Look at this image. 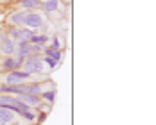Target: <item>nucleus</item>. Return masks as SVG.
<instances>
[{"label":"nucleus","instance_id":"nucleus-1","mask_svg":"<svg viewBox=\"0 0 156 125\" xmlns=\"http://www.w3.org/2000/svg\"><path fill=\"white\" fill-rule=\"evenodd\" d=\"M23 27L31 29V31H41L47 27V22H45V15L40 13V11H23Z\"/></svg>","mask_w":156,"mask_h":125},{"label":"nucleus","instance_id":"nucleus-2","mask_svg":"<svg viewBox=\"0 0 156 125\" xmlns=\"http://www.w3.org/2000/svg\"><path fill=\"white\" fill-rule=\"evenodd\" d=\"M22 70H23V72H27V73H31L32 77H38V75H45V72H47V66L43 64L41 56H32V57L23 59Z\"/></svg>","mask_w":156,"mask_h":125},{"label":"nucleus","instance_id":"nucleus-3","mask_svg":"<svg viewBox=\"0 0 156 125\" xmlns=\"http://www.w3.org/2000/svg\"><path fill=\"white\" fill-rule=\"evenodd\" d=\"M34 79L31 73L23 72V70H15L4 75V84L7 86H20V84H27V82H34Z\"/></svg>","mask_w":156,"mask_h":125},{"label":"nucleus","instance_id":"nucleus-4","mask_svg":"<svg viewBox=\"0 0 156 125\" xmlns=\"http://www.w3.org/2000/svg\"><path fill=\"white\" fill-rule=\"evenodd\" d=\"M0 54L4 57L16 56V41L7 34V31H0Z\"/></svg>","mask_w":156,"mask_h":125},{"label":"nucleus","instance_id":"nucleus-5","mask_svg":"<svg viewBox=\"0 0 156 125\" xmlns=\"http://www.w3.org/2000/svg\"><path fill=\"white\" fill-rule=\"evenodd\" d=\"M7 34L15 39V41H27L29 43V39H31L34 34H38L36 31H31V29H27V27H9V29H5Z\"/></svg>","mask_w":156,"mask_h":125},{"label":"nucleus","instance_id":"nucleus-6","mask_svg":"<svg viewBox=\"0 0 156 125\" xmlns=\"http://www.w3.org/2000/svg\"><path fill=\"white\" fill-rule=\"evenodd\" d=\"M22 64H23V59L18 57V56H11V57H4L0 61V70L9 73V72H15V70H22Z\"/></svg>","mask_w":156,"mask_h":125},{"label":"nucleus","instance_id":"nucleus-7","mask_svg":"<svg viewBox=\"0 0 156 125\" xmlns=\"http://www.w3.org/2000/svg\"><path fill=\"white\" fill-rule=\"evenodd\" d=\"M40 9L43 15H52L56 11L61 9V0H45V2H40Z\"/></svg>","mask_w":156,"mask_h":125},{"label":"nucleus","instance_id":"nucleus-8","mask_svg":"<svg viewBox=\"0 0 156 125\" xmlns=\"http://www.w3.org/2000/svg\"><path fill=\"white\" fill-rule=\"evenodd\" d=\"M23 11H20V9H16L13 11L11 15L7 16V23L11 25V27H23Z\"/></svg>","mask_w":156,"mask_h":125},{"label":"nucleus","instance_id":"nucleus-9","mask_svg":"<svg viewBox=\"0 0 156 125\" xmlns=\"http://www.w3.org/2000/svg\"><path fill=\"white\" fill-rule=\"evenodd\" d=\"M16 118H18V114H16L15 111L5 109V107H0V120H2L4 123L13 125V123L16 122Z\"/></svg>","mask_w":156,"mask_h":125},{"label":"nucleus","instance_id":"nucleus-10","mask_svg":"<svg viewBox=\"0 0 156 125\" xmlns=\"http://www.w3.org/2000/svg\"><path fill=\"white\" fill-rule=\"evenodd\" d=\"M18 116H20V120H25V122H29V123L38 125L40 113H38V109H27V111H23V113H20Z\"/></svg>","mask_w":156,"mask_h":125},{"label":"nucleus","instance_id":"nucleus-11","mask_svg":"<svg viewBox=\"0 0 156 125\" xmlns=\"http://www.w3.org/2000/svg\"><path fill=\"white\" fill-rule=\"evenodd\" d=\"M43 56H48L50 59H54V61L59 62V64H61V61H63V52L61 50H56V48L45 47L43 48Z\"/></svg>","mask_w":156,"mask_h":125},{"label":"nucleus","instance_id":"nucleus-12","mask_svg":"<svg viewBox=\"0 0 156 125\" xmlns=\"http://www.w3.org/2000/svg\"><path fill=\"white\" fill-rule=\"evenodd\" d=\"M41 100H45L47 106H52L56 102V88H48V90H43V93L40 95Z\"/></svg>","mask_w":156,"mask_h":125},{"label":"nucleus","instance_id":"nucleus-13","mask_svg":"<svg viewBox=\"0 0 156 125\" xmlns=\"http://www.w3.org/2000/svg\"><path fill=\"white\" fill-rule=\"evenodd\" d=\"M18 5H20V11H38L40 9L38 0H22Z\"/></svg>","mask_w":156,"mask_h":125},{"label":"nucleus","instance_id":"nucleus-14","mask_svg":"<svg viewBox=\"0 0 156 125\" xmlns=\"http://www.w3.org/2000/svg\"><path fill=\"white\" fill-rule=\"evenodd\" d=\"M48 41H50L48 34H34L31 39H29L31 45H40V47H45V43H48Z\"/></svg>","mask_w":156,"mask_h":125},{"label":"nucleus","instance_id":"nucleus-15","mask_svg":"<svg viewBox=\"0 0 156 125\" xmlns=\"http://www.w3.org/2000/svg\"><path fill=\"white\" fill-rule=\"evenodd\" d=\"M50 48H56V50H61L63 47H65V39H61V36L59 34H56V36H52L50 38V45H48Z\"/></svg>","mask_w":156,"mask_h":125},{"label":"nucleus","instance_id":"nucleus-16","mask_svg":"<svg viewBox=\"0 0 156 125\" xmlns=\"http://www.w3.org/2000/svg\"><path fill=\"white\" fill-rule=\"evenodd\" d=\"M41 59H43V64L47 66V70H48V72H52V70H56V68L59 66V62H56L54 59H50L48 56H41Z\"/></svg>","mask_w":156,"mask_h":125},{"label":"nucleus","instance_id":"nucleus-17","mask_svg":"<svg viewBox=\"0 0 156 125\" xmlns=\"http://www.w3.org/2000/svg\"><path fill=\"white\" fill-rule=\"evenodd\" d=\"M0 125H7V123H4V122H2V120H0Z\"/></svg>","mask_w":156,"mask_h":125},{"label":"nucleus","instance_id":"nucleus-18","mask_svg":"<svg viewBox=\"0 0 156 125\" xmlns=\"http://www.w3.org/2000/svg\"><path fill=\"white\" fill-rule=\"evenodd\" d=\"M38 2H45V0H38Z\"/></svg>","mask_w":156,"mask_h":125},{"label":"nucleus","instance_id":"nucleus-19","mask_svg":"<svg viewBox=\"0 0 156 125\" xmlns=\"http://www.w3.org/2000/svg\"><path fill=\"white\" fill-rule=\"evenodd\" d=\"M0 13H2V7H0Z\"/></svg>","mask_w":156,"mask_h":125}]
</instances>
